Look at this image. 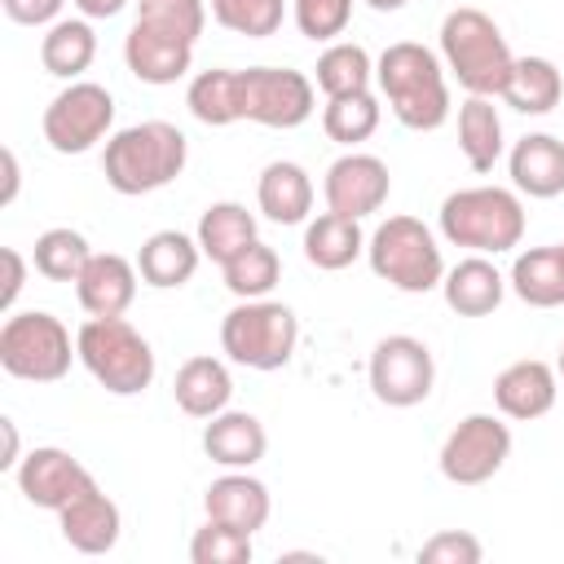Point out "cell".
Wrapping results in <instances>:
<instances>
[{"instance_id": "obj_6", "label": "cell", "mask_w": 564, "mask_h": 564, "mask_svg": "<svg viewBox=\"0 0 564 564\" xmlns=\"http://www.w3.org/2000/svg\"><path fill=\"white\" fill-rule=\"evenodd\" d=\"M300 344V322L286 304L278 300H238L220 317V348L234 366L247 370H282L295 357Z\"/></svg>"}, {"instance_id": "obj_46", "label": "cell", "mask_w": 564, "mask_h": 564, "mask_svg": "<svg viewBox=\"0 0 564 564\" xmlns=\"http://www.w3.org/2000/svg\"><path fill=\"white\" fill-rule=\"evenodd\" d=\"M13 198H18V154L4 150V194H0V203H13Z\"/></svg>"}, {"instance_id": "obj_29", "label": "cell", "mask_w": 564, "mask_h": 564, "mask_svg": "<svg viewBox=\"0 0 564 564\" xmlns=\"http://www.w3.org/2000/svg\"><path fill=\"white\" fill-rule=\"evenodd\" d=\"M185 106L207 128L238 123L242 119V70H225V66L198 70L189 79V88H185Z\"/></svg>"}, {"instance_id": "obj_22", "label": "cell", "mask_w": 564, "mask_h": 564, "mask_svg": "<svg viewBox=\"0 0 564 564\" xmlns=\"http://www.w3.org/2000/svg\"><path fill=\"white\" fill-rule=\"evenodd\" d=\"M441 295L458 317H489L507 295V278L489 256H467L454 269H445Z\"/></svg>"}, {"instance_id": "obj_38", "label": "cell", "mask_w": 564, "mask_h": 564, "mask_svg": "<svg viewBox=\"0 0 564 564\" xmlns=\"http://www.w3.org/2000/svg\"><path fill=\"white\" fill-rule=\"evenodd\" d=\"M189 560L194 564H251V533L225 520H207L189 538Z\"/></svg>"}, {"instance_id": "obj_36", "label": "cell", "mask_w": 564, "mask_h": 564, "mask_svg": "<svg viewBox=\"0 0 564 564\" xmlns=\"http://www.w3.org/2000/svg\"><path fill=\"white\" fill-rule=\"evenodd\" d=\"M220 273H225V286L238 295V300H264L273 286H278V278H282V260H278V251L269 247V242H251V247H242L229 264H220Z\"/></svg>"}, {"instance_id": "obj_7", "label": "cell", "mask_w": 564, "mask_h": 564, "mask_svg": "<svg viewBox=\"0 0 564 564\" xmlns=\"http://www.w3.org/2000/svg\"><path fill=\"white\" fill-rule=\"evenodd\" d=\"M366 260L379 282H388L405 295H427L445 278L441 247L419 216H388L366 238Z\"/></svg>"}, {"instance_id": "obj_47", "label": "cell", "mask_w": 564, "mask_h": 564, "mask_svg": "<svg viewBox=\"0 0 564 564\" xmlns=\"http://www.w3.org/2000/svg\"><path fill=\"white\" fill-rule=\"evenodd\" d=\"M366 4H370L375 13H397V9H405L410 0H366Z\"/></svg>"}, {"instance_id": "obj_42", "label": "cell", "mask_w": 564, "mask_h": 564, "mask_svg": "<svg viewBox=\"0 0 564 564\" xmlns=\"http://www.w3.org/2000/svg\"><path fill=\"white\" fill-rule=\"evenodd\" d=\"M18 26H53L66 0H0Z\"/></svg>"}, {"instance_id": "obj_4", "label": "cell", "mask_w": 564, "mask_h": 564, "mask_svg": "<svg viewBox=\"0 0 564 564\" xmlns=\"http://www.w3.org/2000/svg\"><path fill=\"white\" fill-rule=\"evenodd\" d=\"M441 234L476 256H498L524 238V203L502 185H467L441 203Z\"/></svg>"}, {"instance_id": "obj_43", "label": "cell", "mask_w": 564, "mask_h": 564, "mask_svg": "<svg viewBox=\"0 0 564 564\" xmlns=\"http://www.w3.org/2000/svg\"><path fill=\"white\" fill-rule=\"evenodd\" d=\"M0 260H4V291H0V308H4V313H13L18 291H22V282H26V260H22V251H18V247H4V251H0Z\"/></svg>"}, {"instance_id": "obj_48", "label": "cell", "mask_w": 564, "mask_h": 564, "mask_svg": "<svg viewBox=\"0 0 564 564\" xmlns=\"http://www.w3.org/2000/svg\"><path fill=\"white\" fill-rule=\"evenodd\" d=\"M555 375L564 379V348H560V357H555Z\"/></svg>"}, {"instance_id": "obj_44", "label": "cell", "mask_w": 564, "mask_h": 564, "mask_svg": "<svg viewBox=\"0 0 564 564\" xmlns=\"http://www.w3.org/2000/svg\"><path fill=\"white\" fill-rule=\"evenodd\" d=\"M0 432H4V458H0V467L4 471H13L22 458H18V423L13 419H0Z\"/></svg>"}, {"instance_id": "obj_28", "label": "cell", "mask_w": 564, "mask_h": 564, "mask_svg": "<svg viewBox=\"0 0 564 564\" xmlns=\"http://www.w3.org/2000/svg\"><path fill=\"white\" fill-rule=\"evenodd\" d=\"M564 97V75L551 57H516L511 62V75H507V88H502V101L520 115H551Z\"/></svg>"}, {"instance_id": "obj_32", "label": "cell", "mask_w": 564, "mask_h": 564, "mask_svg": "<svg viewBox=\"0 0 564 564\" xmlns=\"http://www.w3.org/2000/svg\"><path fill=\"white\" fill-rule=\"evenodd\" d=\"M93 57H97V35H93L88 18H62L40 40V62L57 79H79L93 66Z\"/></svg>"}, {"instance_id": "obj_19", "label": "cell", "mask_w": 564, "mask_h": 564, "mask_svg": "<svg viewBox=\"0 0 564 564\" xmlns=\"http://www.w3.org/2000/svg\"><path fill=\"white\" fill-rule=\"evenodd\" d=\"M57 529H62L66 546H75L79 555H106V551H115V542H119L123 516H119V507L93 485L88 494H79L75 502H66V507L57 511Z\"/></svg>"}, {"instance_id": "obj_2", "label": "cell", "mask_w": 564, "mask_h": 564, "mask_svg": "<svg viewBox=\"0 0 564 564\" xmlns=\"http://www.w3.org/2000/svg\"><path fill=\"white\" fill-rule=\"evenodd\" d=\"M185 159H189L185 132L167 119H145L132 128H119L106 141L101 172L115 194L137 198V194H154V189L172 185L185 172Z\"/></svg>"}, {"instance_id": "obj_31", "label": "cell", "mask_w": 564, "mask_h": 564, "mask_svg": "<svg viewBox=\"0 0 564 564\" xmlns=\"http://www.w3.org/2000/svg\"><path fill=\"white\" fill-rule=\"evenodd\" d=\"M198 247H203V256L207 260H216V264H229L242 247H251L256 242V216L242 207V203H212L203 216H198Z\"/></svg>"}, {"instance_id": "obj_15", "label": "cell", "mask_w": 564, "mask_h": 564, "mask_svg": "<svg viewBox=\"0 0 564 564\" xmlns=\"http://www.w3.org/2000/svg\"><path fill=\"white\" fill-rule=\"evenodd\" d=\"M137 260L119 256V251H93L84 273L75 278V295L79 308L88 317H123L137 300Z\"/></svg>"}, {"instance_id": "obj_16", "label": "cell", "mask_w": 564, "mask_h": 564, "mask_svg": "<svg viewBox=\"0 0 564 564\" xmlns=\"http://www.w3.org/2000/svg\"><path fill=\"white\" fill-rule=\"evenodd\" d=\"M123 62L128 70L141 79V84H176L189 62H194V40L185 35H172L163 26H150V22H132L128 40H123Z\"/></svg>"}, {"instance_id": "obj_1", "label": "cell", "mask_w": 564, "mask_h": 564, "mask_svg": "<svg viewBox=\"0 0 564 564\" xmlns=\"http://www.w3.org/2000/svg\"><path fill=\"white\" fill-rule=\"evenodd\" d=\"M375 84H379L388 110L397 115V123L410 128V132H436L449 119L445 66L419 40L388 44L375 62Z\"/></svg>"}, {"instance_id": "obj_37", "label": "cell", "mask_w": 564, "mask_h": 564, "mask_svg": "<svg viewBox=\"0 0 564 564\" xmlns=\"http://www.w3.org/2000/svg\"><path fill=\"white\" fill-rule=\"evenodd\" d=\"M207 4L225 31L247 35V40L278 35V26L286 18V0H207Z\"/></svg>"}, {"instance_id": "obj_14", "label": "cell", "mask_w": 564, "mask_h": 564, "mask_svg": "<svg viewBox=\"0 0 564 564\" xmlns=\"http://www.w3.org/2000/svg\"><path fill=\"white\" fill-rule=\"evenodd\" d=\"M322 194H326V212H339V216H370L388 203L392 194V176H388V163L379 154H339L330 167H326V181H322Z\"/></svg>"}, {"instance_id": "obj_27", "label": "cell", "mask_w": 564, "mask_h": 564, "mask_svg": "<svg viewBox=\"0 0 564 564\" xmlns=\"http://www.w3.org/2000/svg\"><path fill=\"white\" fill-rule=\"evenodd\" d=\"M366 251V234L352 216H339V212H322L317 220H308L304 229V260L313 269H326V273H339L348 269L357 256Z\"/></svg>"}, {"instance_id": "obj_3", "label": "cell", "mask_w": 564, "mask_h": 564, "mask_svg": "<svg viewBox=\"0 0 564 564\" xmlns=\"http://www.w3.org/2000/svg\"><path fill=\"white\" fill-rule=\"evenodd\" d=\"M441 57H445V70L458 79V88H467V97H502L511 62H516L498 22L485 9H471V4L445 13Z\"/></svg>"}, {"instance_id": "obj_41", "label": "cell", "mask_w": 564, "mask_h": 564, "mask_svg": "<svg viewBox=\"0 0 564 564\" xmlns=\"http://www.w3.org/2000/svg\"><path fill=\"white\" fill-rule=\"evenodd\" d=\"M419 560H427V564H480L485 560V546L467 529H441V533H432L419 546Z\"/></svg>"}, {"instance_id": "obj_5", "label": "cell", "mask_w": 564, "mask_h": 564, "mask_svg": "<svg viewBox=\"0 0 564 564\" xmlns=\"http://www.w3.org/2000/svg\"><path fill=\"white\" fill-rule=\"evenodd\" d=\"M75 348H79L84 370L110 397H137L154 383V348L123 317H88L75 330Z\"/></svg>"}, {"instance_id": "obj_25", "label": "cell", "mask_w": 564, "mask_h": 564, "mask_svg": "<svg viewBox=\"0 0 564 564\" xmlns=\"http://www.w3.org/2000/svg\"><path fill=\"white\" fill-rule=\"evenodd\" d=\"M172 397L189 419H212L220 410H229L234 397V379L229 366L220 357H189L181 361L176 379H172Z\"/></svg>"}, {"instance_id": "obj_13", "label": "cell", "mask_w": 564, "mask_h": 564, "mask_svg": "<svg viewBox=\"0 0 564 564\" xmlns=\"http://www.w3.org/2000/svg\"><path fill=\"white\" fill-rule=\"evenodd\" d=\"M13 480H18V494L31 507H44V511H62L66 502H75L79 494H88L97 485L93 471L75 454H66L57 445H35L13 467Z\"/></svg>"}, {"instance_id": "obj_34", "label": "cell", "mask_w": 564, "mask_h": 564, "mask_svg": "<svg viewBox=\"0 0 564 564\" xmlns=\"http://www.w3.org/2000/svg\"><path fill=\"white\" fill-rule=\"evenodd\" d=\"M313 70H317V88H322L326 97L361 93V88H370V79H375V62H370V53H366L361 44H348V40L326 44Z\"/></svg>"}, {"instance_id": "obj_11", "label": "cell", "mask_w": 564, "mask_h": 564, "mask_svg": "<svg viewBox=\"0 0 564 564\" xmlns=\"http://www.w3.org/2000/svg\"><path fill=\"white\" fill-rule=\"evenodd\" d=\"M317 106L313 79L291 66H247L242 70V119L260 128H300Z\"/></svg>"}, {"instance_id": "obj_23", "label": "cell", "mask_w": 564, "mask_h": 564, "mask_svg": "<svg viewBox=\"0 0 564 564\" xmlns=\"http://www.w3.org/2000/svg\"><path fill=\"white\" fill-rule=\"evenodd\" d=\"M198 260H203V247L198 238L181 234V229H159L141 242L137 251V273L145 286H159V291H172V286H185L194 273H198Z\"/></svg>"}, {"instance_id": "obj_18", "label": "cell", "mask_w": 564, "mask_h": 564, "mask_svg": "<svg viewBox=\"0 0 564 564\" xmlns=\"http://www.w3.org/2000/svg\"><path fill=\"white\" fill-rule=\"evenodd\" d=\"M203 511H207V520H225V524H234V529H242V533H256V529L269 524L273 498H269V485H264V480H256V476L229 467L225 476H216V480L207 485Z\"/></svg>"}, {"instance_id": "obj_26", "label": "cell", "mask_w": 564, "mask_h": 564, "mask_svg": "<svg viewBox=\"0 0 564 564\" xmlns=\"http://www.w3.org/2000/svg\"><path fill=\"white\" fill-rule=\"evenodd\" d=\"M511 291L529 308H560L564 304V247H529L511 260Z\"/></svg>"}, {"instance_id": "obj_8", "label": "cell", "mask_w": 564, "mask_h": 564, "mask_svg": "<svg viewBox=\"0 0 564 564\" xmlns=\"http://www.w3.org/2000/svg\"><path fill=\"white\" fill-rule=\"evenodd\" d=\"M70 357H79V348L70 344V330L62 326V317L44 308H22L4 317L0 326L4 375L26 379V383H57L70 370Z\"/></svg>"}, {"instance_id": "obj_33", "label": "cell", "mask_w": 564, "mask_h": 564, "mask_svg": "<svg viewBox=\"0 0 564 564\" xmlns=\"http://www.w3.org/2000/svg\"><path fill=\"white\" fill-rule=\"evenodd\" d=\"M379 115H383L379 97H375L370 88H361V93L326 97L322 128H326V137H330V141H339V145H361V141H370V137H375Z\"/></svg>"}, {"instance_id": "obj_35", "label": "cell", "mask_w": 564, "mask_h": 564, "mask_svg": "<svg viewBox=\"0 0 564 564\" xmlns=\"http://www.w3.org/2000/svg\"><path fill=\"white\" fill-rule=\"evenodd\" d=\"M88 256H93L88 238H84L79 229H70V225H57V229H44V234L35 238L31 264H35V273H44L48 282H75V278L84 273Z\"/></svg>"}, {"instance_id": "obj_10", "label": "cell", "mask_w": 564, "mask_h": 564, "mask_svg": "<svg viewBox=\"0 0 564 564\" xmlns=\"http://www.w3.org/2000/svg\"><path fill=\"white\" fill-rule=\"evenodd\" d=\"M366 379H370L375 401H383L392 410H410V405L427 401V392H432V379H436L432 348L414 335H383L370 352Z\"/></svg>"}, {"instance_id": "obj_30", "label": "cell", "mask_w": 564, "mask_h": 564, "mask_svg": "<svg viewBox=\"0 0 564 564\" xmlns=\"http://www.w3.org/2000/svg\"><path fill=\"white\" fill-rule=\"evenodd\" d=\"M458 150L471 172H494L502 159V119L494 97H467L458 106Z\"/></svg>"}, {"instance_id": "obj_20", "label": "cell", "mask_w": 564, "mask_h": 564, "mask_svg": "<svg viewBox=\"0 0 564 564\" xmlns=\"http://www.w3.org/2000/svg\"><path fill=\"white\" fill-rule=\"evenodd\" d=\"M264 449H269V432L247 410H220L203 427V454L212 463H220V467L247 471V467H256L264 458Z\"/></svg>"}, {"instance_id": "obj_24", "label": "cell", "mask_w": 564, "mask_h": 564, "mask_svg": "<svg viewBox=\"0 0 564 564\" xmlns=\"http://www.w3.org/2000/svg\"><path fill=\"white\" fill-rule=\"evenodd\" d=\"M256 203L273 225H300L313 212V176L291 159H273L256 181Z\"/></svg>"}, {"instance_id": "obj_39", "label": "cell", "mask_w": 564, "mask_h": 564, "mask_svg": "<svg viewBox=\"0 0 564 564\" xmlns=\"http://www.w3.org/2000/svg\"><path fill=\"white\" fill-rule=\"evenodd\" d=\"M137 22L198 40L207 26V0H137Z\"/></svg>"}, {"instance_id": "obj_17", "label": "cell", "mask_w": 564, "mask_h": 564, "mask_svg": "<svg viewBox=\"0 0 564 564\" xmlns=\"http://www.w3.org/2000/svg\"><path fill=\"white\" fill-rule=\"evenodd\" d=\"M555 392H560V375H555V366H546L538 357L511 361L494 379V405L516 423H533V419L551 414Z\"/></svg>"}, {"instance_id": "obj_21", "label": "cell", "mask_w": 564, "mask_h": 564, "mask_svg": "<svg viewBox=\"0 0 564 564\" xmlns=\"http://www.w3.org/2000/svg\"><path fill=\"white\" fill-rule=\"evenodd\" d=\"M511 185L529 198H555L564 194V141L551 132H529L507 154Z\"/></svg>"}, {"instance_id": "obj_49", "label": "cell", "mask_w": 564, "mask_h": 564, "mask_svg": "<svg viewBox=\"0 0 564 564\" xmlns=\"http://www.w3.org/2000/svg\"><path fill=\"white\" fill-rule=\"evenodd\" d=\"M560 247H564V242H560Z\"/></svg>"}, {"instance_id": "obj_45", "label": "cell", "mask_w": 564, "mask_h": 564, "mask_svg": "<svg viewBox=\"0 0 564 564\" xmlns=\"http://www.w3.org/2000/svg\"><path fill=\"white\" fill-rule=\"evenodd\" d=\"M123 4H128V0H75V9H79L84 18H115Z\"/></svg>"}, {"instance_id": "obj_40", "label": "cell", "mask_w": 564, "mask_h": 564, "mask_svg": "<svg viewBox=\"0 0 564 564\" xmlns=\"http://www.w3.org/2000/svg\"><path fill=\"white\" fill-rule=\"evenodd\" d=\"M291 18L304 40H335L352 18V0H291Z\"/></svg>"}, {"instance_id": "obj_12", "label": "cell", "mask_w": 564, "mask_h": 564, "mask_svg": "<svg viewBox=\"0 0 564 564\" xmlns=\"http://www.w3.org/2000/svg\"><path fill=\"white\" fill-rule=\"evenodd\" d=\"M511 458V427L494 414H467L441 445V476L449 485H485Z\"/></svg>"}, {"instance_id": "obj_9", "label": "cell", "mask_w": 564, "mask_h": 564, "mask_svg": "<svg viewBox=\"0 0 564 564\" xmlns=\"http://www.w3.org/2000/svg\"><path fill=\"white\" fill-rule=\"evenodd\" d=\"M44 141L57 154H88L97 141L110 137L115 128V97L106 84L93 79H70L48 106H44Z\"/></svg>"}]
</instances>
